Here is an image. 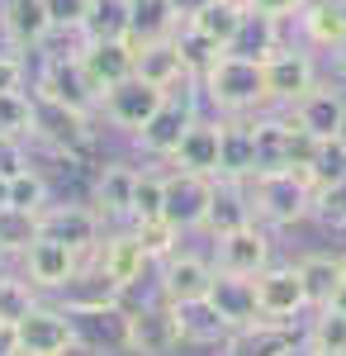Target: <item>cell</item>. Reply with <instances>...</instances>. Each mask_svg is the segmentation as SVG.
<instances>
[{
    "mask_svg": "<svg viewBox=\"0 0 346 356\" xmlns=\"http://www.w3.org/2000/svg\"><path fill=\"white\" fill-rule=\"evenodd\" d=\"M247 223H256V209H252V191L238 186V181H213V200H209V214H204V238H228Z\"/></svg>",
    "mask_w": 346,
    "mask_h": 356,
    "instance_id": "25",
    "label": "cell"
},
{
    "mask_svg": "<svg viewBox=\"0 0 346 356\" xmlns=\"http://www.w3.org/2000/svg\"><path fill=\"white\" fill-rule=\"evenodd\" d=\"M133 38V0H90L76 43H129Z\"/></svg>",
    "mask_w": 346,
    "mask_h": 356,
    "instance_id": "29",
    "label": "cell"
},
{
    "mask_svg": "<svg viewBox=\"0 0 346 356\" xmlns=\"http://www.w3.org/2000/svg\"><path fill=\"white\" fill-rule=\"evenodd\" d=\"M10 90H28V57L15 48L0 53V95H10Z\"/></svg>",
    "mask_w": 346,
    "mask_h": 356,
    "instance_id": "47",
    "label": "cell"
},
{
    "mask_svg": "<svg viewBox=\"0 0 346 356\" xmlns=\"http://www.w3.org/2000/svg\"><path fill=\"white\" fill-rule=\"evenodd\" d=\"M318 138L313 134H304L299 124L290 119V138H285V171H304L308 176V166H313V157H318Z\"/></svg>",
    "mask_w": 346,
    "mask_h": 356,
    "instance_id": "45",
    "label": "cell"
},
{
    "mask_svg": "<svg viewBox=\"0 0 346 356\" xmlns=\"http://www.w3.org/2000/svg\"><path fill=\"white\" fill-rule=\"evenodd\" d=\"M0 134L33 143V90H10L0 95Z\"/></svg>",
    "mask_w": 346,
    "mask_h": 356,
    "instance_id": "41",
    "label": "cell"
},
{
    "mask_svg": "<svg viewBox=\"0 0 346 356\" xmlns=\"http://www.w3.org/2000/svg\"><path fill=\"white\" fill-rule=\"evenodd\" d=\"M342 15H346V5H342Z\"/></svg>",
    "mask_w": 346,
    "mask_h": 356,
    "instance_id": "59",
    "label": "cell"
},
{
    "mask_svg": "<svg viewBox=\"0 0 346 356\" xmlns=\"http://www.w3.org/2000/svg\"><path fill=\"white\" fill-rule=\"evenodd\" d=\"M342 280H346V252H342Z\"/></svg>",
    "mask_w": 346,
    "mask_h": 356,
    "instance_id": "56",
    "label": "cell"
},
{
    "mask_svg": "<svg viewBox=\"0 0 346 356\" xmlns=\"http://www.w3.org/2000/svg\"><path fill=\"white\" fill-rule=\"evenodd\" d=\"M176 48H181V62H186V72H190V81H195V86H199V76H204L213 62L223 57V48H218L213 38H204L199 29H190V24H181V33H176Z\"/></svg>",
    "mask_w": 346,
    "mask_h": 356,
    "instance_id": "39",
    "label": "cell"
},
{
    "mask_svg": "<svg viewBox=\"0 0 346 356\" xmlns=\"http://www.w3.org/2000/svg\"><path fill=\"white\" fill-rule=\"evenodd\" d=\"M33 100L57 105V110H72V114H85V119H100V95H95V86L85 76L76 48L43 57V67L33 72Z\"/></svg>",
    "mask_w": 346,
    "mask_h": 356,
    "instance_id": "3",
    "label": "cell"
},
{
    "mask_svg": "<svg viewBox=\"0 0 346 356\" xmlns=\"http://www.w3.org/2000/svg\"><path fill=\"white\" fill-rule=\"evenodd\" d=\"M218 152H223V119H218V114H199V119L190 124V134L181 138L176 157H171L166 166L218 181Z\"/></svg>",
    "mask_w": 346,
    "mask_h": 356,
    "instance_id": "21",
    "label": "cell"
},
{
    "mask_svg": "<svg viewBox=\"0 0 346 356\" xmlns=\"http://www.w3.org/2000/svg\"><path fill=\"white\" fill-rule=\"evenodd\" d=\"M285 114H290L304 134H313L318 143H327V138H346V90L337 81H318L299 105H290Z\"/></svg>",
    "mask_w": 346,
    "mask_h": 356,
    "instance_id": "17",
    "label": "cell"
},
{
    "mask_svg": "<svg viewBox=\"0 0 346 356\" xmlns=\"http://www.w3.org/2000/svg\"><path fill=\"white\" fill-rule=\"evenodd\" d=\"M247 24H252V10H247V0H209L195 19H190V29H199L204 38H213L223 53H233V48H242V38H247Z\"/></svg>",
    "mask_w": 346,
    "mask_h": 356,
    "instance_id": "27",
    "label": "cell"
},
{
    "mask_svg": "<svg viewBox=\"0 0 346 356\" xmlns=\"http://www.w3.org/2000/svg\"><path fill=\"white\" fill-rule=\"evenodd\" d=\"M81 266H85V257H81V252H72L67 243H57V238H33V243H28V252L19 257L24 280L38 290V295H43V300H53V295L81 271Z\"/></svg>",
    "mask_w": 346,
    "mask_h": 356,
    "instance_id": "13",
    "label": "cell"
},
{
    "mask_svg": "<svg viewBox=\"0 0 346 356\" xmlns=\"http://www.w3.org/2000/svg\"><path fill=\"white\" fill-rule=\"evenodd\" d=\"M33 238H43V223H38V214H24V209H0V257H24L28 243Z\"/></svg>",
    "mask_w": 346,
    "mask_h": 356,
    "instance_id": "35",
    "label": "cell"
},
{
    "mask_svg": "<svg viewBox=\"0 0 346 356\" xmlns=\"http://www.w3.org/2000/svg\"><path fill=\"white\" fill-rule=\"evenodd\" d=\"M38 223H43V238L67 243L72 252H81L85 261L100 252V243H105V233H109V223L95 214V204H67V200H53V204L38 214Z\"/></svg>",
    "mask_w": 346,
    "mask_h": 356,
    "instance_id": "11",
    "label": "cell"
},
{
    "mask_svg": "<svg viewBox=\"0 0 346 356\" xmlns=\"http://www.w3.org/2000/svg\"><path fill=\"white\" fill-rule=\"evenodd\" d=\"M15 328H19V356H81L76 318L57 300H38Z\"/></svg>",
    "mask_w": 346,
    "mask_h": 356,
    "instance_id": "8",
    "label": "cell"
},
{
    "mask_svg": "<svg viewBox=\"0 0 346 356\" xmlns=\"http://www.w3.org/2000/svg\"><path fill=\"white\" fill-rule=\"evenodd\" d=\"M261 72H266V100H270V110H290V105H299V100L322 81L318 57L308 53L304 43L270 48V53L261 57Z\"/></svg>",
    "mask_w": 346,
    "mask_h": 356,
    "instance_id": "6",
    "label": "cell"
},
{
    "mask_svg": "<svg viewBox=\"0 0 346 356\" xmlns=\"http://www.w3.org/2000/svg\"><path fill=\"white\" fill-rule=\"evenodd\" d=\"M38 300H43V295L24 280V271H0V323L28 318V309H33Z\"/></svg>",
    "mask_w": 346,
    "mask_h": 356,
    "instance_id": "40",
    "label": "cell"
},
{
    "mask_svg": "<svg viewBox=\"0 0 346 356\" xmlns=\"http://www.w3.org/2000/svg\"><path fill=\"white\" fill-rule=\"evenodd\" d=\"M247 191H252L256 223H266L270 233H285V228H299V223L313 219L318 191L304 171H261Z\"/></svg>",
    "mask_w": 346,
    "mask_h": 356,
    "instance_id": "2",
    "label": "cell"
},
{
    "mask_svg": "<svg viewBox=\"0 0 346 356\" xmlns=\"http://www.w3.org/2000/svg\"><path fill=\"white\" fill-rule=\"evenodd\" d=\"M181 318H186V342H195V347H213V352H218V347L228 342V332H233L218 318V309H213L209 300L181 309Z\"/></svg>",
    "mask_w": 346,
    "mask_h": 356,
    "instance_id": "37",
    "label": "cell"
},
{
    "mask_svg": "<svg viewBox=\"0 0 346 356\" xmlns=\"http://www.w3.org/2000/svg\"><path fill=\"white\" fill-rule=\"evenodd\" d=\"M152 280H157V300L176 304V309H190V304L209 300L213 280H218V266H213V257H204V252L181 247V252H171L157 271H152Z\"/></svg>",
    "mask_w": 346,
    "mask_h": 356,
    "instance_id": "7",
    "label": "cell"
},
{
    "mask_svg": "<svg viewBox=\"0 0 346 356\" xmlns=\"http://www.w3.org/2000/svg\"><path fill=\"white\" fill-rule=\"evenodd\" d=\"M308 5H322V10H342L346 0H304V10H308Z\"/></svg>",
    "mask_w": 346,
    "mask_h": 356,
    "instance_id": "52",
    "label": "cell"
},
{
    "mask_svg": "<svg viewBox=\"0 0 346 356\" xmlns=\"http://www.w3.org/2000/svg\"><path fill=\"white\" fill-rule=\"evenodd\" d=\"M332 57H337V72H342V76H346V43H342V48H337V53H332Z\"/></svg>",
    "mask_w": 346,
    "mask_h": 356,
    "instance_id": "55",
    "label": "cell"
},
{
    "mask_svg": "<svg viewBox=\"0 0 346 356\" xmlns=\"http://www.w3.org/2000/svg\"><path fill=\"white\" fill-rule=\"evenodd\" d=\"M171 5H176V15H181V24H190V19H195V15H199V10H204L209 0H171Z\"/></svg>",
    "mask_w": 346,
    "mask_h": 356,
    "instance_id": "51",
    "label": "cell"
},
{
    "mask_svg": "<svg viewBox=\"0 0 346 356\" xmlns=\"http://www.w3.org/2000/svg\"><path fill=\"white\" fill-rule=\"evenodd\" d=\"M161 204H166V171H157V166H138L133 219H129V223H142V219H161Z\"/></svg>",
    "mask_w": 346,
    "mask_h": 356,
    "instance_id": "42",
    "label": "cell"
},
{
    "mask_svg": "<svg viewBox=\"0 0 346 356\" xmlns=\"http://www.w3.org/2000/svg\"><path fill=\"white\" fill-rule=\"evenodd\" d=\"M186 347V318L176 304H142L129 309V356H176Z\"/></svg>",
    "mask_w": 346,
    "mask_h": 356,
    "instance_id": "9",
    "label": "cell"
},
{
    "mask_svg": "<svg viewBox=\"0 0 346 356\" xmlns=\"http://www.w3.org/2000/svg\"><path fill=\"white\" fill-rule=\"evenodd\" d=\"M43 10H48L53 33H81V19H85L90 0H43Z\"/></svg>",
    "mask_w": 346,
    "mask_h": 356,
    "instance_id": "46",
    "label": "cell"
},
{
    "mask_svg": "<svg viewBox=\"0 0 346 356\" xmlns=\"http://www.w3.org/2000/svg\"><path fill=\"white\" fill-rule=\"evenodd\" d=\"M5 204H10V181L0 176V209H5Z\"/></svg>",
    "mask_w": 346,
    "mask_h": 356,
    "instance_id": "54",
    "label": "cell"
},
{
    "mask_svg": "<svg viewBox=\"0 0 346 356\" xmlns=\"http://www.w3.org/2000/svg\"><path fill=\"white\" fill-rule=\"evenodd\" d=\"M76 57L85 67V76L95 86V95H109L114 86L133 81L138 76V48L129 43H76Z\"/></svg>",
    "mask_w": 346,
    "mask_h": 356,
    "instance_id": "20",
    "label": "cell"
},
{
    "mask_svg": "<svg viewBox=\"0 0 346 356\" xmlns=\"http://www.w3.org/2000/svg\"><path fill=\"white\" fill-rule=\"evenodd\" d=\"M129 233H133L138 243H142V252L152 257V266H161L171 252H181L186 247V233L176 228V223L166 219H142V223H129Z\"/></svg>",
    "mask_w": 346,
    "mask_h": 356,
    "instance_id": "36",
    "label": "cell"
},
{
    "mask_svg": "<svg viewBox=\"0 0 346 356\" xmlns=\"http://www.w3.org/2000/svg\"><path fill=\"white\" fill-rule=\"evenodd\" d=\"M256 285V309L270 323H304L308 318V295L294 261H270L266 271L252 280Z\"/></svg>",
    "mask_w": 346,
    "mask_h": 356,
    "instance_id": "10",
    "label": "cell"
},
{
    "mask_svg": "<svg viewBox=\"0 0 346 356\" xmlns=\"http://www.w3.org/2000/svg\"><path fill=\"white\" fill-rule=\"evenodd\" d=\"M176 33H181V15L171 0H133V43H157Z\"/></svg>",
    "mask_w": 346,
    "mask_h": 356,
    "instance_id": "33",
    "label": "cell"
},
{
    "mask_svg": "<svg viewBox=\"0 0 346 356\" xmlns=\"http://www.w3.org/2000/svg\"><path fill=\"white\" fill-rule=\"evenodd\" d=\"M199 105H204V100H199V86L195 81L181 86V90H171L166 105L142 124V134H133V147L147 162H171L176 147H181V138L190 134V124L199 119Z\"/></svg>",
    "mask_w": 346,
    "mask_h": 356,
    "instance_id": "5",
    "label": "cell"
},
{
    "mask_svg": "<svg viewBox=\"0 0 346 356\" xmlns=\"http://www.w3.org/2000/svg\"><path fill=\"white\" fill-rule=\"evenodd\" d=\"M100 119H85V114H72V110H57V105H43L33 100V143H43L53 157L62 162H90L100 152Z\"/></svg>",
    "mask_w": 346,
    "mask_h": 356,
    "instance_id": "4",
    "label": "cell"
},
{
    "mask_svg": "<svg viewBox=\"0 0 346 356\" xmlns=\"http://www.w3.org/2000/svg\"><path fill=\"white\" fill-rule=\"evenodd\" d=\"M308 181H313V191H327V186L346 181V138H327L322 143L313 166H308Z\"/></svg>",
    "mask_w": 346,
    "mask_h": 356,
    "instance_id": "43",
    "label": "cell"
},
{
    "mask_svg": "<svg viewBox=\"0 0 346 356\" xmlns=\"http://www.w3.org/2000/svg\"><path fill=\"white\" fill-rule=\"evenodd\" d=\"M247 10L256 19H270V24H290L304 15V0H247Z\"/></svg>",
    "mask_w": 346,
    "mask_h": 356,
    "instance_id": "48",
    "label": "cell"
},
{
    "mask_svg": "<svg viewBox=\"0 0 346 356\" xmlns=\"http://www.w3.org/2000/svg\"><path fill=\"white\" fill-rule=\"evenodd\" d=\"M313 219H318L322 228H332V233H346V181L318 191V200H313Z\"/></svg>",
    "mask_w": 346,
    "mask_h": 356,
    "instance_id": "44",
    "label": "cell"
},
{
    "mask_svg": "<svg viewBox=\"0 0 346 356\" xmlns=\"http://www.w3.org/2000/svg\"><path fill=\"white\" fill-rule=\"evenodd\" d=\"M124 295H129V290H124L119 280H109L95 261H85V266H81V271L53 295V300L62 304L67 314H95V309H119Z\"/></svg>",
    "mask_w": 346,
    "mask_h": 356,
    "instance_id": "22",
    "label": "cell"
},
{
    "mask_svg": "<svg viewBox=\"0 0 346 356\" xmlns=\"http://www.w3.org/2000/svg\"><path fill=\"white\" fill-rule=\"evenodd\" d=\"M0 356H19V328L0 323Z\"/></svg>",
    "mask_w": 346,
    "mask_h": 356,
    "instance_id": "50",
    "label": "cell"
},
{
    "mask_svg": "<svg viewBox=\"0 0 346 356\" xmlns=\"http://www.w3.org/2000/svg\"><path fill=\"white\" fill-rule=\"evenodd\" d=\"M213 200V181L209 176H190V171H166V204H161V219L176 223L181 233H199L204 228V214H209Z\"/></svg>",
    "mask_w": 346,
    "mask_h": 356,
    "instance_id": "16",
    "label": "cell"
},
{
    "mask_svg": "<svg viewBox=\"0 0 346 356\" xmlns=\"http://www.w3.org/2000/svg\"><path fill=\"white\" fill-rule=\"evenodd\" d=\"M294 266H299L304 295H308V314L327 309V304L337 300V290H342V257H332V252H304V257H294Z\"/></svg>",
    "mask_w": 346,
    "mask_h": 356,
    "instance_id": "31",
    "label": "cell"
},
{
    "mask_svg": "<svg viewBox=\"0 0 346 356\" xmlns=\"http://www.w3.org/2000/svg\"><path fill=\"white\" fill-rule=\"evenodd\" d=\"M138 48V81L157 86V90H181L190 86V72L186 62H181V48H176V38H157V43H133Z\"/></svg>",
    "mask_w": 346,
    "mask_h": 356,
    "instance_id": "28",
    "label": "cell"
},
{
    "mask_svg": "<svg viewBox=\"0 0 346 356\" xmlns=\"http://www.w3.org/2000/svg\"><path fill=\"white\" fill-rule=\"evenodd\" d=\"M81 337V356H129V309H95L72 314Z\"/></svg>",
    "mask_w": 346,
    "mask_h": 356,
    "instance_id": "23",
    "label": "cell"
},
{
    "mask_svg": "<svg viewBox=\"0 0 346 356\" xmlns=\"http://www.w3.org/2000/svg\"><path fill=\"white\" fill-rule=\"evenodd\" d=\"M218 356H304V323H252V328L228 332Z\"/></svg>",
    "mask_w": 346,
    "mask_h": 356,
    "instance_id": "18",
    "label": "cell"
},
{
    "mask_svg": "<svg viewBox=\"0 0 346 356\" xmlns=\"http://www.w3.org/2000/svg\"><path fill=\"white\" fill-rule=\"evenodd\" d=\"M90 261H95V266H100L109 280H119L124 290H138L147 275L157 271V266H152V257L142 252V243H138L129 228H109L105 243H100V252H95Z\"/></svg>",
    "mask_w": 346,
    "mask_h": 356,
    "instance_id": "19",
    "label": "cell"
},
{
    "mask_svg": "<svg viewBox=\"0 0 346 356\" xmlns=\"http://www.w3.org/2000/svg\"><path fill=\"white\" fill-rule=\"evenodd\" d=\"M209 304L218 309V318H223L233 332L261 323L256 285H252V280H242V275H223V271H218V280H213V290H209Z\"/></svg>",
    "mask_w": 346,
    "mask_h": 356,
    "instance_id": "30",
    "label": "cell"
},
{
    "mask_svg": "<svg viewBox=\"0 0 346 356\" xmlns=\"http://www.w3.org/2000/svg\"><path fill=\"white\" fill-rule=\"evenodd\" d=\"M199 100H204L218 119H247V114L270 110L261 57H252V53H223L209 72L199 76Z\"/></svg>",
    "mask_w": 346,
    "mask_h": 356,
    "instance_id": "1",
    "label": "cell"
},
{
    "mask_svg": "<svg viewBox=\"0 0 346 356\" xmlns=\"http://www.w3.org/2000/svg\"><path fill=\"white\" fill-rule=\"evenodd\" d=\"M0 38H5L15 53H38V48L53 38V24H48L43 0H0Z\"/></svg>",
    "mask_w": 346,
    "mask_h": 356,
    "instance_id": "24",
    "label": "cell"
},
{
    "mask_svg": "<svg viewBox=\"0 0 346 356\" xmlns=\"http://www.w3.org/2000/svg\"><path fill=\"white\" fill-rule=\"evenodd\" d=\"M327 309H337V314H346V280H342V290H337V300L327 304Z\"/></svg>",
    "mask_w": 346,
    "mask_h": 356,
    "instance_id": "53",
    "label": "cell"
},
{
    "mask_svg": "<svg viewBox=\"0 0 346 356\" xmlns=\"http://www.w3.org/2000/svg\"><path fill=\"white\" fill-rule=\"evenodd\" d=\"M133 191H138V166L124 157H109L95 166V186H90V204L109 228H129L133 219Z\"/></svg>",
    "mask_w": 346,
    "mask_h": 356,
    "instance_id": "14",
    "label": "cell"
},
{
    "mask_svg": "<svg viewBox=\"0 0 346 356\" xmlns=\"http://www.w3.org/2000/svg\"><path fill=\"white\" fill-rule=\"evenodd\" d=\"M0 143H10V138H5V134H0Z\"/></svg>",
    "mask_w": 346,
    "mask_h": 356,
    "instance_id": "58",
    "label": "cell"
},
{
    "mask_svg": "<svg viewBox=\"0 0 346 356\" xmlns=\"http://www.w3.org/2000/svg\"><path fill=\"white\" fill-rule=\"evenodd\" d=\"M53 204V181L38 171V166H28L19 171L15 181H10V209H24V214H43Z\"/></svg>",
    "mask_w": 346,
    "mask_h": 356,
    "instance_id": "38",
    "label": "cell"
},
{
    "mask_svg": "<svg viewBox=\"0 0 346 356\" xmlns=\"http://www.w3.org/2000/svg\"><path fill=\"white\" fill-rule=\"evenodd\" d=\"M299 43H304V48H318V53H337L346 43V15L342 10L308 5V10L299 15Z\"/></svg>",
    "mask_w": 346,
    "mask_h": 356,
    "instance_id": "32",
    "label": "cell"
},
{
    "mask_svg": "<svg viewBox=\"0 0 346 356\" xmlns=\"http://www.w3.org/2000/svg\"><path fill=\"white\" fill-rule=\"evenodd\" d=\"M166 105V90H157V86L147 81H124L114 86L109 95H100V124H109V129H119V134H142V124L152 119V114Z\"/></svg>",
    "mask_w": 346,
    "mask_h": 356,
    "instance_id": "15",
    "label": "cell"
},
{
    "mask_svg": "<svg viewBox=\"0 0 346 356\" xmlns=\"http://www.w3.org/2000/svg\"><path fill=\"white\" fill-rule=\"evenodd\" d=\"M304 356H327V352H304Z\"/></svg>",
    "mask_w": 346,
    "mask_h": 356,
    "instance_id": "57",
    "label": "cell"
},
{
    "mask_svg": "<svg viewBox=\"0 0 346 356\" xmlns=\"http://www.w3.org/2000/svg\"><path fill=\"white\" fill-rule=\"evenodd\" d=\"M304 352L346 356V314H337V309H313L304 318Z\"/></svg>",
    "mask_w": 346,
    "mask_h": 356,
    "instance_id": "34",
    "label": "cell"
},
{
    "mask_svg": "<svg viewBox=\"0 0 346 356\" xmlns=\"http://www.w3.org/2000/svg\"><path fill=\"white\" fill-rule=\"evenodd\" d=\"M275 261V233L266 223H247L238 233L218 238L213 243V266L223 275H242V280H256Z\"/></svg>",
    "mask_w": 346,
    "mask_h": 356,
    "instance_id": "12",
    "label": "cell"
},
{
    "mask_svg": "<svg viewBox=\"0 0 346 356\" xmlns=\"http://www.w3.org/2000/svg\"><path fill=\"white\" fill-rule=\"evenodd\" d=\"M28 143H19V138H10V143H0V176L5 181H15L19 171H28Z\"/></svg>",
    "mask_w": 346,
    "mask_h": 356,
    "instance_id": "49",
    "label": "cell"
},
{
    "mask_svg": "<svg viewBox=\"0 0 346 356\" xmlns=\"http://www.w3.org/2000/svg\"><path fill=\"white\" fill-rule=\"evenodd\" d=\"M256 138H252V114L247 119H223V152H218V181H256Z\"/></svg>",
    "mask_w": 346,
    "mask_h": 356,
    "instance_id": "26",
    "label": "cell"
}]
</instances>
